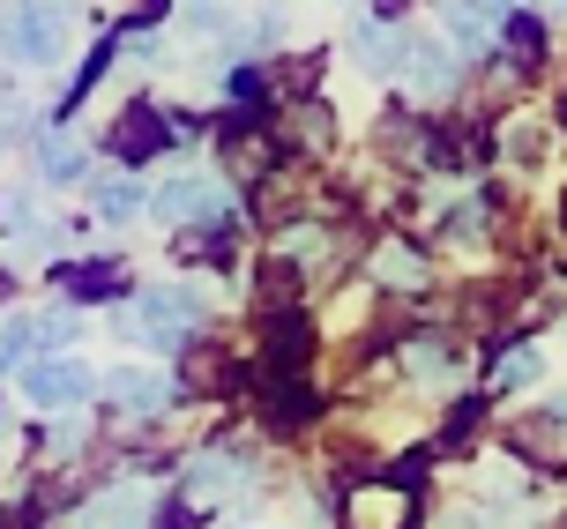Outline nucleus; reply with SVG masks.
<instances>
[{
    "label": "nucleus",
    "mask_w": 567,
    "mask_h": 529,
    "mask_svg": "<svg viewBox=\"0 0 567 529\" xmlns=\"http://www.w3.org/2000/svg\"><path fill=\"white\" fill-rule=\"evenodd\" d=\"M403 75H411V83L419 90H449V53H441V45H433V38H403V60H396Z\"/></svg>",
    "instance_id": "obj_5"
},
{
    "label": "nucleus",
    "mask_w": 567,
    "mask_h": 529,
    "mask_svg": "<svg viewBox=\"0 0 567 529\" xmlns=\"http://www.w3.org/2000/svg\"><path fill=\"white\" fill-rule=\"evenodd\" d=\"M90 388V373L75 359H45L30 365V403H75V395Z\"/></svg>",
    "instance_id": "obj_4"
},
{
    "label": "nucleus",
    "mask_w": 567,
    "mask_h": 529,
    "mask_svg": "<svg viewBox=\"0 0 567 529\" xmlns=\"http://www.w3.org/2000/svg\"><path fill=\"white\" fill-rule=\"evenodd\" d=\"M493 381H501V388H523V381H538V351H530V343H523V351H508V365H501Z\"/></svg>",
    "instance_id": "obj_8"
},
{
    "label": "nucleus",
    "mask_w": 567,
    "mask_h": 529,
    "mask_svg": "<svg viewBox=\"0 0 567 529\" xmlns=\"http://www.w3.org/2000/svg\"><path fill=\"white\" fill-rule=\"evenodd\" d=\"M187 321H195V299H187V291H150V299H142V335H150V343H179Z\"/></svg>",
    "instance_id": "obj_3"
},
{
    "label": "nucleus",
    "mask_w": 567,
    "mask_h": 529,
    "mask_svg": "<svg viewBox=\"0 0 567 529\" xmlns=\"http://www.w3.org/2000/svg\"><path fill=\"white\" fill-rule=\"evenodd\" d=\"M60 45H68V0H16V15H8V53L30 60V68H53Z\"/></svg>",
    "instance_id": "obj_1"
},
{
    "label": "nucleus",
    "mask_w": 567,
    "mask_h": 529,
    "mask_svg": "<svg viewBox=\"0 0 567 529\" xmlns=\"http://www.w3.org/2000/svg\"><path fill=\"white\" fill-rule=\"evenodd\" d=\"M90 522H105V529H135V522H142V507H135V500H105V515H90Z\"/></svg>",
    "instance_id": "obj_9"
},
{
    "label": "nucleus",
    "mask_w": 567,
    "mask_h": 529,
    "mask_svg": "<svg viewBox=\"0 0 567 529\" xmlns=\"http://www.w3.org/2000/svg\"><path fill=\"white\" fill-rule=\"evenodd\" d=\"M38 172H45V179H75V172H83V149H75V142H45V149H38Z\"/></svg>",
    "instance_id": "obj_6"
},
{
    "label": "nucleus",
    "mask_w": 567,
    "mask_h": 529,
    "mask_svg": "<svg viewBox=\"0 0 567 529\" xmlns=\"http://www.w3.org/2000/svg\"><path fill=\"white\" fill-rule=\"evenodd\" d=\"M97 209H105V217H135L142 187H135V179H105V187H97Z\"/></svg>",
    "instance_id": "obj_7"
},
{
    "label": "nucleus",
    "mask_w": 567,
    "mask_h": 529,
    "mask_svg": "<svg viewBox=\"0 0 567 529\" xmlns=\"http://www.w3.org/2000/svg\"><path fill=\"white\" fill-rule=\"evenodd\" d=\"M217 209H225V187L209 172H179V179H165V195H157V217H217Z\"/></svg>",
    "instance_id": "obj_2"
}]
</instances>
